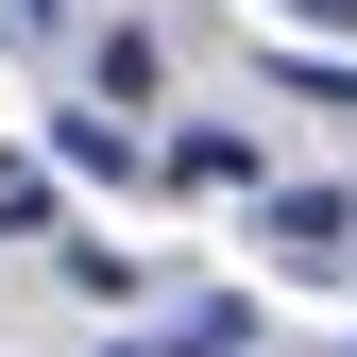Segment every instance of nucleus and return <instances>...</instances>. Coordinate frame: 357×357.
Masks as SVG:
<instances>
[{
	"label": "nucleus",
	"mask_w": 357,
	"mask_h": 357,
	"mask_svg": "<svg viewBox=\"0 0 357 357\" xmlns=\"http://www.w3.org/2000/svg\"><path fill=\"white\" fill-rule=\"evenodd\" d=\"M0 238H52V188H34L17 153H0Z\"/></svg>",
	"instance_id": "nucleus-2"
},
{
	"label": "nucleus",
	"mask_w": 357,
	"mask_h": 357,
	"mask_svg": "<svg viewBox=\"0 0 357 357\" xmlns=\"http://www.w3.org/2000/svg\"><path fill=\"white\" fill-rule=\"evenodd\" d=\"M273 17H306V34H357V0H273Z\"/></svg>",
	"instance_id": "nucleus-4"
},
{
	"label": "nucleus",
	"mask_w": 357,
	"mask_h": 357,
	"mask_svg": "<svg viewBox=\"0 0 357 357\" xmlns=\"http://www.w3.org/2000/svg\"><path fill=\"white\" fill-rule=\"evenodd\" d=\"M119 357H170V340H119Z\"/></svg>",
	"instance_id": "nucleus-5"
},
{
	"label": "nucleus",
	"mask_w": 357,
	"mask_h": 357,
	"mask_svg": "<svg viewBox=\"0 0 357 357\" xmlns=\"http://www.w3.org/2000/svg\"><path fill=\"white\" fill-rule=\"evenodd\" d=\"M0 34H17V52H52V34H68V0H0Z\"/></svg>",
	"instance_id": "nucleus-3"
},
{
	"label": "nucleus",
	"mask_w": 357,
	"mask_h": 357,
	"mask_svg": "<svg viewBox=\"0 0 357 357\" xmlns=\"http://www.w3.org/2000/svg\"><path fill=\"white\" fill-rule=\"evenodd\" d=\"M52 153H68V170H137V137H119V102H85V119H52Z\"/></svg>",
	"instance_id": "nucleus-1"
}]
</instances>
